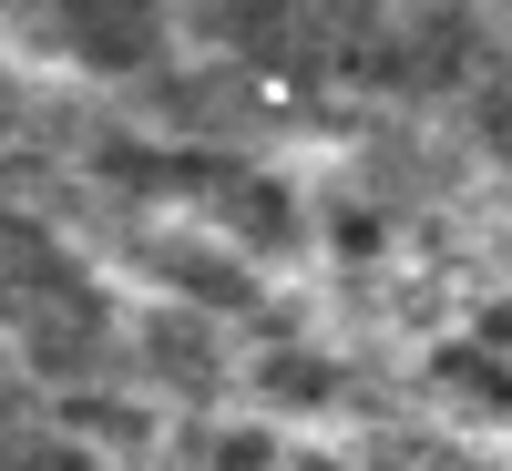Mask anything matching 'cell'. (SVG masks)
I'll use <instances>...</instances> for the list:
<instances>
[{
    "mask_svg": "<svg viewBox=\"0 0 512 471\" xmlns=\"http://www.w3.org/2000/svg\"><path fill=\"white\" fill-rule=\"evenodd\" d=\"M0 471H93V451L62 441V431H11L0 441Z\"/></svg>",
    "mask_w": 512,
    "mask_h": 471,
    "instance_id": "ba28073f",
    "label": "cell"
},
{
    "mask_svg": "<svg viewBox=\"0 0 512 471\" xmlns=\"http://www.w3.org/2000/svg\"><path fill=\"white\" fill-rule=\"evenodd\" d=\"M154 277L175 287V308L216 318V328L256 308V277H246V256H236L226 236H154Z\"/></svg>",
    "mask_w": 512,
    "mask_h": 471,
    "instance_id": "6da1fadb",
    "label": "cell"
},
{
    "mask_svg": "<svg viewBox=\"0 0 512 471\" xmlns=\"http://www.w3.org/2000/svg\"><path fill=\"white\" fill-rule=\"evenodd\" d=\"M461 338H472V349H492V359L512 369V297H492V308H472V328H461Z\"/></svg>",
    "mask_w": 512,
    "mask_h": 471,
    "instance_id": "30bf717a",
    "label": "cell"
},
{
    "mask_svg": "<svg viewBox=\"0 0 512 471\" xmlns=\"http://www.w3.org/2000/svg\"><path fill=\"white\" fill-rule=\"evenodd\" d=\"M62 52L82 72H144L164 52V31L144 11H123V0H93V11H62Z\"/></svg>",
    "mask_w": 512,
    "mask_h": 471,
    "instance_id": "277c9868",
    "label": "cell"
},
{
    "mask_svg": "<svg viewBox=\"0 0 512 471\" xmlns=\"http://www.w3.org/2000/svg\"><path fill=\"white\" fill-rule=\"evenodd\" d=\"M216 236H226L236 256H277V246L308 236V205L287 195V175H256V164H236V175L216 185Z\"/></svg>",
    "mask_w": 512,
    "mask_h": 471,
    "instance_id": "7a4b0ae2",
    "label": "cell"
},
{
    "mask_svg": "<svg viewBox=\"0 0 512 471\" xmlns=\"http://www.w3.org/2000/svg\"><path fill=\"white\" fill-rule=\"evenodd\" d=\"M431 379H441L451 400H472V410L512 420V369H502L492 349H472V338H441V349H431Z\"/></svg>",
    "mask_w": 512,
    "mask_h": 471,
    "instance_id": "5b68a950",
    "label": "cell"
},
{
    "mask_svg": "<svg viewBox=\"0 0 512 471\" xmlns=\"http://www.w3.org/2000/svg\"><path fill=\"white\" fill-rule=\"evenodd\" d=\"M256 390H267L277 410H318V400H338V369L318 359V349H256Z\"/></svg>",
    "mask_w": 512,
    "mask_h": 471,
    "instance_id": "8992f818",
    "label": "cell"
},
{
    "mask_svg": "<svg viewBox=\"0 0 512 471\" xmlns=\"http://www.w3.org/2000/svg\"><path fill=\"white\" fill-rule=\"evenodd\" d=\"M52 431L62 441H144V410L134 400H113V390H62V410H52Z\"/></svg>",
    "mask_w": 512,
    "mask_h": 471,
    "instance_id": "52a82bcc",
    "label": "cell"
},
{
    "mask_svg": "<svg viewBox=\"0 0 512 471\" xmlns=\"http://www.w3.org/2000/svg\"><path fill=\"white\" fill-rule=\"evenodd\" d=\"M379 236H390V226H379L369 205H328V246L338 256H379Z\"/></svg>",
    "mask_w": 512,
    "mask_h": 471,
    "instance_id": "9c48e42d",
    "label": "cell"
},
{
    "mask_svg": "<svg viewBox=\"0 0 512 471\" xmlns=\"http://www.w3.org/2000/svg\"><path fill=\"white\" fill-rule=\"evenodd\" d=\"M144 369L164 379V390H185V400H205L226 379V338H216V318H195V308H164V318H144Z\"/></svg>",
    "mask_w": 512,
    "mask_h": 471,
    "instance_id": "3957f363",
    "label": "cell"
}]
</instances>
